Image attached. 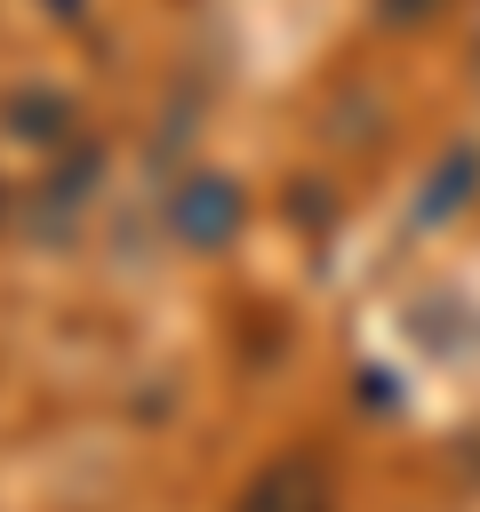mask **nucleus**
<instances>
[{
	"mask_svg": "<svg viewBox=\"0 0 480 512\" xmlns=\"http://www.w3.org/2000/svg\"><path fill=\"white\" fill-rule=\"evenodd\" d=\"M240 216H248V192H240L232 176H216V168H192V176H176V192H168V232H176L192 256H216V248L240 232Z\"/></svg>",
	"mask_w": 480,
	"mask_h": 512,
	"instance_id": "f257e3e1",
	"label": "nucleus"
},
{
	"mask_svg": "<svg viewBox=\"0 0 480 512\" xmlns=\"http://www.w3.org/2000/svg\"><path fill=\"white\" fill-rule=\"evenodd\" d=\"M440 0H376V24H392V32H408V24H424Z\"/></svg>",
	"mask_w": 480,
	"mask_h": 512,
	"instance_id": "423d86ee",
	"label": "nucleus"
},
{
	"mask_svg": "<svg viewBox=\"0 0 480 512\" xmlns=\"http://www.w3.org/2000/svg\"><path fill=\"white\" fill-rule=\"evenodd\" d=\"M472 184H480V144L464 136V144H448V160L424 176V200H416V216L424 224H440V216H456L464 200H472Z\"/></svg>",
	"mask_w": 480,
	"mask_h": 512,
	"instance_id": "7ed1b4c3",
	"label": "nucleus"
},
{
	"mask_svg": "<svg viewBox=\"0 0 480 512\" xmlns=\"http://www.w3.org/2000/svg\"><path fill=\"white\" fill-rule=\"evenodd\" d=\"M88 184H96V144H80V152H72V168H56V176L40 184V208H48V224H56V216H72V208L88 200Z\"/></svg>",
	"mask_w": 480,
	"mask_h": 512,
	"instance_id": "39448f33",
	"label": "nucleus"
},
{
	"mask_svg": "<svg viewBox=\"0 0 480 512\" xmlns=\"http://www.w3.org/2000/svg\"><path fill=\"white\" fill-rule=\"evenodd\" d=\"M0 120H8L24 144H56V136H72V104H64L56 88H16V96L0 104Z\"/></svg>",
	"mask_w": 480,
	"mask_h": 512,
	"instance_id": "20e7f679",
	"label": "nucleus"
},
{
	"mask_svg": "<svg viewBox=\"0 0 480 512\" xmlns=\"http://www.w3.org/2000/svg\"><path fill=\"white\" fill-rule=\"evenodd\" d=\"M320 504H328L320 464H312V456H280V464L248 488V504H240V512H320Z\"/></svg>",
	"mask_w": 480,
	"mask_h": 512,
	"instance_id": "f03ea898",
	"label": "nucleus"
}]
</instances>
